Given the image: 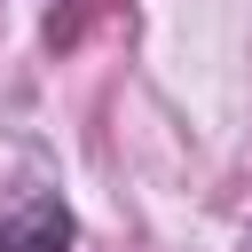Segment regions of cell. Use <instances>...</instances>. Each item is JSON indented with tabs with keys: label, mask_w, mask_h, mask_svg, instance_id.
<instances>
[{
	"label": "cell",
	"mask_w": 252,
	"mask_h": 252,
	"mask_svg": "<svg viewBox=\"0 0 252 252\" xmlns=\"http://www.w3.org/2000/svg\"><path fill=\"white\" fill-rule=\"evenodd\" d=\"M79 220L63 197H24L16 213H0V252H71Z\"/></svg>",
	"instance_id": "cell-1"
}]
</instances>
